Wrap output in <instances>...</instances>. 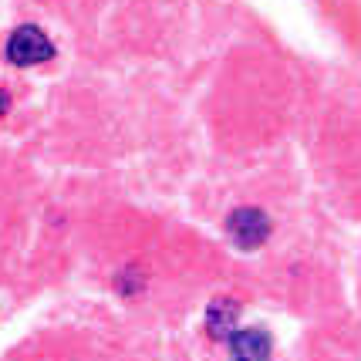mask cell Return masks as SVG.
<instances>
[{
	"instance_id": "6da1fadb",
	"label": "cell",
	"mask_w": 361,
	"mask_h": 361,
	"mask_svg": "<svg viewBox=\"0 0 361 361\" xmlns=\"http://www.w3.org/2000/svg\"><path fill=\"white\" fill-rule=\"evenodd\" d=\"M54 58V44L41 27L34 24H20L11 37H7V61L17 68H31V64H44Z\"/></svg>"
},
{
	"instance_id": "7a4b0ae2",
	"label": "cell",
	"mask_w": 361,
	"mask_h": 361,
	"mask_svg": "<svg viewBox=\"0 0 361 361\" xmlns=\"http://www.w3.org/2000/svg\"><path fill=\"white\" fill-rule=\"evenodd\" d=\"M226 236L233 240L240 250H257V247H264L270 236V220L264 209H253V206H243V209H236L230 213V220H226Z\"/></svg>"
},
{
	"instance_id": "3957f363",
	"label": "cell",
	"mask_w": 361,
	"mask_h": 361,
	"mask_svg": "<svg viewBox=\"0 0 361 361\" xmlns=\"http://www.w3.org/2000/svg\"><path fill=\"white\" fill-rule=\"evenodd\" d=\"M270 334L267 331H236L230 338V358L233 361H270Z\"/></svg>"
},
{
	"instance_id": "277c9868",
	"label": "cell",
	"mask_w": 361,
	"mask_h": 361,
	"mask_svg": "<svg viewBox=\"0 0 361 361\" xmlns=\"http://www.w3.org/2000/svg\"><path fill=\"white\" fill-rule=\"evenodd\" d=\"M236 317H240V304L220 298L206 307V328H209V334L216 341H230L236 334Z\"/></svg>"
},
{
	"instance_id": "5b68a950",
	"label": "cell",
	"mask_w": 361,
	"mask_h": 361,
	"mask_svg": "<svg viewBox=\"0 0 361 361\" xmlns=\"http://www.w3.org/2000/svg\"><path fill=\"white\" fill-rule=\"evenodd\" d=\"M7 109H11V94H7L4 88H0V115H4Z\"/></svg>"
}]
</instances>
